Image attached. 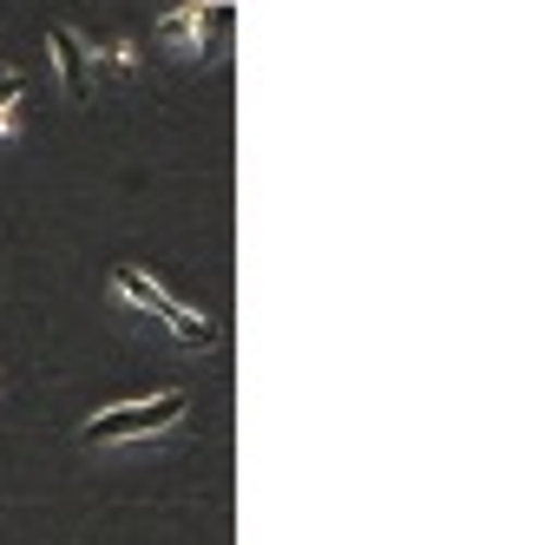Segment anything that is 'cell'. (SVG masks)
Instances as JSON below:
<instances>
[{"mask_svg":"<svg viewBox=\"0 0 558 545\" xmlns=\"http://www.w3.org/2000/svg\"><path fill=\"white\" fill-rule=\"evenodd\" d=\"M158 316H165V329H171L184 349H217V323H210V316H197V310H184V303H171V296L158 303Z\"/></svg>","mask_w":558,"mask_h":545,"instance_id":"cell-3","label":"cell"},{"mask_svg":"<svg viewBox=\"0 0 558 545\" xmlns=\"http://www.w3.org/2000/svg\"><path fill=\"white\" fill-rule=\"evenodd\" d=\"M158 40H171V47H197V53H204V8H197V0H191V8H178V14H165Z\"/></svg>","mask_w":558,"mask_h":545,"instance_id":"cell-5","label":"cell"},{"mask_svg":"<svg viewBox=\"0 0 558 545\" xmlns=\"http://www.w3.org/2000/svg\"><path fill=\"white\" fill-rule=\"evenodd\" d=\"M112 290H119V296H125L132 310H145V316H158V303H165V290H158V283L145 277V269H125V263L112 269Z\"/></svg>","mask_w":558,"mask_h":545,"instance_id":"cell-4","label":"cell"},{"mask_svg":"<svg viewBox=\"0 0 558 545\" xmlns=\"http://www.w3.org/2000/svg\"><path fill=\"white\" fill-rule=\"evenodd\" d=\"M0 382H8V375H0Z\"/></svg>","mask_w":558,"mask_h":545,"instance_id":"cell-8","label":"cell"},{"mask_svg":"<svg viewBox=\"0 0 558 545\" xmlns=\"http://www.w3.org/2000/svg\"><path fill=\"white\" fill-rule=\"evenodd\" d=\"M184 414H191V395H184V388H165V395H151V401H125V408L93 414L80 434H86V447H119V440H151V434H165V427L184 421Z\"/></svg>","mask_w":558,"mask_h":545,"instance_id":"cell-1","label":"cell"},{"mask_svg":"<svg viewBox=\"0 0 558 545\" xmlns=\"http://www.w3.org/2000/svg\"><path fill=\"white\" fill-rule=\"evenodd\" d=\"M21 93H27V80H21L14 66H0V106H8V112H14V106H21Z\"/></svg>","mask_w":558,"mask_h":545,"instance_id":"cell-7","label":"cell"},{"mask_svg":"<svg viewBox=\"0 0 558 545\" xmlns=\"http://www.w3.org/2000/svg\"><path fill=\"white\" fill-rule=\"evenodd\" d=\"M53 66H60L66 99L86 106V99H93V53H86V40H80L73 27H53Z\"/></svg>","mask_w":558,"mask_h":545,"instance_id":"cell-2","label":"cell"},{"mask_svg":"<svg viewBox=\"0 0 558 545\" xmlns=\"http://www.w3.org/2000/svg\"><path fill=\"white\" fill-rule=\"evenodd\" d=\"M86 53H93V66H106L112 80H125V73H132V60H138V53H132V40H106V47H86Z\"/></svg>","mask_w":558,"mask_h":545,"instance_id":"cell-6","label":"cell"}]
</instances>
